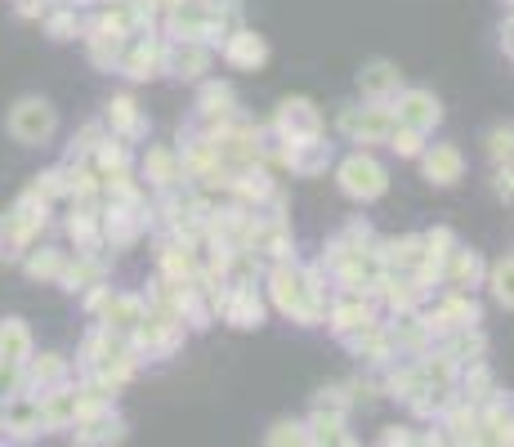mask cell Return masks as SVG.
Instances as JSON below:
<instances>
[{
	"label": "cell",
	"instance_id": "1",
	"mask_svg": "<svg viewBox=\"0 0 514 447\" xmlns=\"http://www.w3.org/2000/svg\"><path fill=\"white\" fill-rule=\"evenodd\" d=\"M54 126H59V117L45 99H18L14 112H9V135L18 144H45L54 135Z\"/></svg>",
	"mask_w": 514,
	"mask_h": 447
},
{
	"label": "cell",
	"instance_id": "2",
	"mask_svg": "<svg viewBox=\"0 0 514 447\" xmlns=\"http://www.w3.org/2000/svg\"><path fill=\"white\" fill-rule=\"evenodd\" d=\"M385 166L380 161H371L367 152H354L349 161H340V188H345L354 202H376L380 193H385Z\"/></svg>",
	"mask_w": 514,
	"mask_h": 447
},
{
	"label": "cell",
	"instance_id": "3",
	"mask_svg": "<svg viewBox=\"0 0 514 447\" xmlns=\"http://www.w3.org/2000/svg\"><path fill=\"white\" fill-rule=\"evenodd\" d=\"M394 126H398V117L389 112V103H371V108L340 112V135H349L354 144H380V139H389V130Z\"/></svg>",
	"mask_w": 514,
	"mask_h": 447
},
{
	"label": "cell",
	"instance_id": "4",
	"mask_svg": "<svg viewBox=\"0 0 514 447\" xmlns=\"http://www.w3.org/2000/svg\"><path fill=\"white\" fill-rule=\"evenodd\" d=\"M278 135L287 139V144H304V139H322V117L318 108H313L309 99H287L278 108Z\"/></svg>",
	"mask_w": 514,
	"mask_h": 447
},
{
	"label": "cell",
	"instance_id": "5",
	"mask_svg": "<svg viewBox=\"0 0 514 447\" xmlns=\"http://www.w3.org/2000/svg\"><path fill=\"white\" fill-rule=\"evenodd\" d=\"M371 327H376V313H371V304L363 296H349V291H345V300L331 309V331H336V336L345 340L349 349H354Z\"/></svg>",
	"mask_w": 514,
	"mask_h": 447
},
{
	"label": "cell",
	"instance_id": "6",
	"mask_svg": "<svg viewBox=\"0 0 514 447\" xmlns=\"http://www.w3.org/2000/svg\"><path fill=\"white\" fill-rule=\"evenodd\" d=\"M220 313H224V322H233V327H242V331H251V327L264 322V304H260V296H255L251 282H228Z\"/></svg>",
	"mask_w": 514,
	"mask_h": 447
},
{
	"label": "cell",
	"instance_id": "7",
	"mask_svg": "<svg viewBox=\"0 0 514 447\" xmlns=\"http://www.w3.org/2000/svg\"><path fill=\"white\" fill-rule=\"evenodd\" d=\"M161 68L175 72V76H188V81H197V76L211 68V45H206V41H170L166 54H161Z\"/></svg>",
	"mask_w": 514,
	"mask_h": 447
},
{
	"label": "cell",
	"instance_id": "8",
	"mask_svg": "<svg viewBox=\"0 0 514 447\" xmlns=\"http://www.w3.org/2000/svg\"><path fill=\"white\" fill-rule=\"evenodd\" d=\"M398 121L403 126H416V130H434L443 121V108L430 90H398Z\"/></svg>",
	"mask_w": 514,
	"mask_h": 447
},
{
	"label": "cell",
	"instance_id": "9",
	"mask_svg": "<svg viewBox=\"0 0 514 447\" xmlns=\"http://www.w3.org/2000/svg\"><path fill=\"white\" fill-rule=\"evenodd\" d=\"M269 291H273V304H278L282 313H291L295 304H300L309 291H304V273L295 269V260H278L269 269Z\"/></svg>",
	"mask_w": 514,
	"mask_h": 447
},
{
	"label": "cell",
	"instance_id": "10",
	"mask_svg": "<svg viewBox=\"0 0 514 447\" xmlns=\"http://www.w3.org/2000/svg\"><path fill=\"white\" fill-rule=\"evenodd\" d=\"M465 175V157L456 144H434L430 152H425V179L439 188H452L456 179Z\"/></svg>",
	"mask_w": 514,
	"mask_h": 447
},
{
	"label": "cell",
	"instance_id": "11",
	"mask_svg": "<svg viewBox=\"0 0 514 447\" xmlns=\"http://www.w3.org/2000/svg\"><path fill=\"white\" fill-rule=\"evenodd\" d=\"M108 126H112V135L126 139V144H135V139L148 135V121H144V112H139V103L130 99V94H121V99L108 103Z\"/></svg>",
	"mask_w": 514,
	"mask_h": 447
},
{
	"label": "cell",
	"instance_id": "12",
	"mask_svg": "<svg viewBox=\"0 0 514 447\" xmlns=\"http://www.w3.org/2000/svg\"><path fill=\"white\" fill-rule=\"evenodd\" d=\"M358 90L371 103H389L398 90H403V76H398L394 63H371V68L358 72Z\"/></svg>",
	"mask_w": 514,
	"mask_h": 447
},
{
	"label": "cell",
	"instance_id": "13",
	"mask_svg": "<svg viewBox=\"0 0 514 447\" xmlns=\"http://www.w3.org/2000/svg\"><path fill=\"white\" fill-rule=\"evenodd\" d=\"M443 278L452 282L456 291H465V287H479L483 282V260L474 251H465V246H452V251L443 255Z\"/></svg>",
	"mask_w": 514,
	"mask_h": 447
},
{
	"label": "cell",
	"instance_id": "14",
	"mask_svg": "<svg viewBox=\"0 0 514 447\" xmlns=\"http://www.w3.org/2000/svg\"><path fill=\"white\" fill-rule=\"evenodd\" d=\"M161 54H166V45L161 41H139V45H130V50L121 54L117 68L126 72L130 81H148V76L161 72Z\"/></svg>",
	"mask_w": 514,
	"mask_h": 447
},
{
	"label": "cell",
	"instance_id": "15",
	"mask_svg": "<svg viewBox=\"0 0 514 447\" xmlns=\"http://www.w3.org/2000/svg\"><path fill=\"white\" fill-rule=\"evenodd\" d=\"M224 59L233 68H260L269 59V41L255 32H233V36H224Z\"/></svg>",
	"mask_w": 514,
	"mask_h": 447
},
{
	"label": "cell",
	"instance_id": "16",
	"mask_svg": "<svg viewBox=\"0 0 514 447\" xmlns=\"http://www.w3.org/2000/svg\"><path fill=\"white\" fill-rule=\"evenodd\" d=\"M282 144H287V139H282ZM282 161H287L295 175H318V170H327L331 148L322 144V139H304V144H287V148H282Z\"/></svg>",
	"mask_w": 514,
	"mask_h": 447
},
{
	"label": "cell",
	"instance_id": "17",
	"mask_svg": "<svg viewBox=\"0 0 514 447\" xmlns=\"http://www.w3.org/2000/svg\"><path fill=\"white\" fill-rule=\"evenodd\" d=\"M23 367H27L23 385H32V389H36V398H41V394H54V389H59L63 380H68V363H63L59 354H45V358H36V363L27 358Z\"/></svg>",
	"mask_w": 514,
	"mask_h": 447
},
{
	"label": "cell",
	"instance_id": "18",
	"mask_svg": "<svg viewBox=\"0 0 514 447\" xmlns=\"http://www.w3.org/2000/svg\"><path fill=\"white\" fill-rule=\"evenodd\" d=\"M144 175L152 179V188H179V184H184V166H179V152H175V148H148Z\"/></svg>",
	"mask_w": 514,
	"mask_h": 447
},
{
	"label": "cell",
	"instance_id": "19",
	"mask_svg": "<svg viewBox=\"0 0 514 447\" xmlns=\"http://www.w3.org/2000/svg\"><path fill=\"white\" fill-rule=\"evenodd\" d=\"M27 358H32V336H27V327L18 318H5L0 322V363L23 367Z\"/></svg>",
	"mask_w": 514,
	"mask_h": 447
},
{
	"label": "cell",
	"instance_id": "20",
	"mask_svg": "<svg viewBox=\"0 0 514 447\" xmlns=\"http://www.w3.org/2000/svg\"><path fill=\"white\" fill-rule=\"evenodd\" d=\"M304 439H309V443H349V434H345V412L318 407V412H313V421L304 425Z\"/></svg>",
	"mask_w": 514,
	"mask_h": 447
},
{
	"label": "cell",
	"instance_id": "21",
	"mask_svg": "<svg viewBox=\"0 0 514 447\" xmlns=\"http://www.w3.org/2000/svg\"><path fill=\"white\" fill-rule=\"evenodd\" d=\"M117 439H126V421L112 416V407L108 412H99L94 421L76 425V443H117Z\"/></svg>",
	"mask_w": 514,
	"mask_h": 447
},
{
	"label": "cell",
	"instance_id": "22",
	"mask_svg": "<svg viewBox=\"0 0 514 447\" xmlns=\"http://www.w3.org/2000/svg\"><path fill=\"white\" fill-rule=\"evenodd\" d=\"M144 313H148V309H144V300H139V296H112L108 309H103V327H112V331H135Z\"/></svg>",
	"mask_w": 514,
	"mask_h": 447
},
{
	"label": "cell",
	"instance_id": "23",
	"mask_svg": "<svg viewBox=\"0 0 514 447\" xmlns=\"http://www.w3.org/2000/svg\"><path fill=\"white\" fill-rule=\"evenodd\" d=\"M59 282L68 291H85V287H94V282H103V264L94 260V251H81V260L59 269Z\"/></svg>",
	"mask_w": 514,
	"mask_h": 447
},
{
	"label": "cell",
	"instance_id": "24",
	"mask_svg": "<svg viewBox=\"0 0 514 447\" xmlns=\"http://www.w3.org/2000/svg\"><path fill=\"white\" fill-rule=\"evenodd\" d=\"M27 246H32V233H27L14 215H5V220H0V260H23Z\"/></svg>",
	"mask_w": 514,
	"mask_h": 447
},
{
	"label": "cell",
	"instance_id": "25",
	"mask_svg": "<svg viewBox=\"0 0 514 447\" xmlns=\"http://www.w3.org/2000/svg\"><path fill=\"white\" fill-rule=\"evenodd\" d=\"M68 233H72V242L81 246V251H99V242H103L99 220H94V211H90V206H81V211H72Z\"/></svg>",
	"mask_w": 514,
	"mask_h": 447
},
{
	"label": "cell",
	"instance_id": "26",
	"mask_svg": "<svg viewBox=\"0 0 514 447\" xmlns=\"http://www.w3.org/2000/svg\"><path fill=\"white\" fill-rule=\"evenodd\" d=\"M94 161H99L108 175H121V170H130V144L126 139H99V144H94Z\"/></svg>",
	"mask_w": 514,
	"mask_h": 447
},
{
	"label": "cell",
	"instance_id": "27",
	"mask_svg": "<svg viewBox=\"0 0 514 447\" xmlns=\"http://www.w3.org/2000/svg\"><path fill=\"white\" fill-rule=\"evenodd\" d=\"M389 148L403 152V157H421V152H425V130L403 126V121H398V126L389 130Z\"/></svg>",
	"mask_w": 514,
	"mask_h": 447
},
{
	"label": "cell",
	"instance_id": "28",
	"mask_svg": "<svg viewBox=\"0 0 514 447\" xmlns=\"http://www.w3.org/2000/svg\"><path fill=\"white\" fill-rule=\"evenodd\" d=\"M465 398H474V403L492 398V372L483 367V358H474L470 372H465Z\"/></svg>",
	"mask_w": 514,
	"mask_h": 447
},
{
	"label": "cell",
	"instance_id": "29",
	"mask_svg": "<svg viewBox=\"0 0 514 447\" xmlns=\"http://www.w3.org/2000/svg\"><path fill=\"white\" fill-rule=\"evenodd\" d=\"M59 269H63V255L59 251H41V255H32L27 260V278H59Z\"/></svg>",
	"mask_w": 514,
	"mask_h": 447
},
{
	"label": "cell",
	"instance_id": "30",
	"mask_svg": "<svg viewBox=\"0 0 514 447\" xmlns=\"http://www.w3.org/2000/svg\"><path fill=\"white\" fill-rule=\"evenodd\" d=\"M36 193H41L45 197V202H54V197H63V193H68V170H45V175L41 179H36Z\"/></svg>",
	"mask_w": 514,
	"mask_h": 447
},
{
	"label": "cell",
	"instance_id": "31",
	"mask_svg": "<svg viewBox=\"0 0 514 447\" xmlns=\"http://www.w3.org/2000/svg\"><path fill=\"white\" fill-rule=\"evenodd\" d=\"M45 32L54 36V41H72L81 27H76V14L72 9H59V14H50V23H45Z\"/></svg>",
	"mask_w": 514,
	"mask_h": 447
},
{
	"label": "cell",
	"instance_id": "32",
	"mask_svg": "<svg viewBox=\"0 0 514 447\" xmlns=\"http://www.w3.org/2000/svg\"><path fill=\"white\" fill-rule=\"evenodd\" d=\"M492 296H497V300L510 309V255L492 264Z\"/></svg>",
	"mask_w": 514,
	"mask_h": 447
},
{
	"label": "cell",
	"instance_id": "33",
	"mask_svg": "<svg viewBox=\"0 0 514 447\" xmlns=\"http://www.w3.org/2000/svg\"><path fill=\"white\" fill-rule=\"evenodd\" d=\"M488 157L492 161H510V126H497L488 135Z\"/></svg>",
	"mask_w": 514,
	"mask_h": 447
},
{
	"label": "cell",
	"instance_id": "34",
	"mask_svg": "<svg viewBox=\"0 0 514 447\" xmlns=\"http://www.w3.org/2000/svg\"><path fill=\"white\" fill-rule=\"evenodd\" d=\"M309 443V439H304V425H278V430H273L269 434V443Z\"/></svg>",
	"mask_w": 514,
	"mask_h": 447
},
{
	"label": "cell",
	"instance_id": "35",
	"mask_svg": "<svg viewBox=\"0 0 514 447\" xmlns=\"http://www.w3.org/2000/svg\"><path fill=\"white\" fill-rule=\"evenodd\" d=\"M497 197H506V202H510V166L497 170Z\"/></svg>",
	"mask_w": 514,
	"mask_h": 447
},
{
	"label": "cell",
	"instance_id": "36",
	"mask_svg": "<svg viewBox=\"0 0 514 447\" xmlns=\"http://www.w3.org/2000/svg\"><path fill=\"white\" fill-rule=\"evenodd\" d=\"M385 443H412V434L398 430V425H394V430H385Z\"/></svg>",
	"mask_w": 514,
	"mask_h": 447
}]
</instances>
